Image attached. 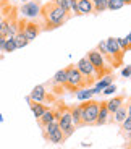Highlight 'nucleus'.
<instances>
[{"instance_id": "393cba45", "label": "nucleus", "mask_w": 131, "mask_h": 149, "mask_svg": "<svg viewBox=\"0 0 131 149\" xmlns=\"http://www.w3.org/2000/svg\"><path fill=\"white\" fill-rule=\"evenodd\" d=\"M125 7V2L123 0H107V10H120V8Z\"/></svg>"}, {"instance_id": "5701e85b", "label": "nucleus", "mask_w": 131, "mask_h": 149, "mask_svg": "<svg viewBox=\"0 0 131 149\" xmlns=\"http://www.w3.org/2000/svg\"><path fill=\"white\" fill-rule=\"evenodd\" d=\"M65 81H67V68H62V70H58L55 73L52 83L57 86H65Z\"/></svg>"}, {"instance_id": "a211bd4d", "label": "nucleus", "mask_w": 131, "mask_h": 149, "mask_svg": "<svg viewBox=\"0 0 131 149\" xmlns=\"http://www.w3.org/2000/svg\"><path fill=\"white\" fill-rule=\"evenodd\" d=\"M50 2H53V3L58 5L60 8L67 10L68 13L73 11V13L76 15V0H50Z\"/></svg>"}, {"instance_id": "b1692460", "label": "nucleus", "mask_w": 131, "mask_h": 149, "mask_svg": "<svg viewBox=\"0 0 131 149\" xmlns=\"http://www.w3.org/2000/svg\"><path fill=\"white\" fill-rule=\"evenodd\" d=\"M92 96H94V93L89 88H82V89H79L78 93H76V99H78V101H89Z\"/></svg>"}, {"instance_id": "6ab92c4d", "label": "nucleus", "mask_w": 131, "mask_h": 149, "mask_svg": "<svg viewBox=\"0 0 131 149\" xmlns=\"http://www.w3.org/2000/svg\"><path fill=\"white\" fill-rule=\"evenodd\" d=\"M123 104H125V96H115V97H112L109 102H105L107 110H109L110 113H113L116 109L120 107V105H123Z\"/></svg>"}, {"instance_id": "0eeeda50", "label": "nucleus", "mask_w": 131, "mask_h": 149, "mask_svg": "<svg viewBox=\"0 0 131 149\" xmlns=\"http://www.w3.org/2000/svg\"><path fill=\"white\" fill-rule=\"evenodd\" d=\"M42 130H44L45 138L49 139L50 143H53V144H62V143L65 141V134H63V131L60 130L58 120H53V122H50L49 125H45Z\"/></svg>"}, {"instance_id": "f3484780", "label": "nucleus", "mask_w": 131, "mask_h": 149, "mask_svg": "<svg viewBox=\"0 0 131 149\" xmlns=\"http://www.w3.org/2000/svg\"><path fill=\"white\" fill-rule=\"evenodd\" d=\"M28 102H29V107H31V110H33V113H34V117H36V118H39V117H41L45 110H47V105L42 104V102L31 101L29 97H28Z\"/></svg>"}, {"instance_id": "473e14b6", "label": "nucleus", "mask_w": 131, "mask_h": 149, "mask_svg": "<svg viewBox=\"0 0 131 149\" xmlns=\"http://www.w3.org/2000/svg\"><path fill=\"white\" fill-rule=\"evenodd\" d=\"M21 2H23V3H24V2H29V0H21Z\"/></svg>"}, {"instance_id": "7ed1b4c3", "label": "nucleus", "mask_w": 131, "mask_h": 149, "mask_svg": "<svg viewBox=\"0 0 131 149\" xmlns=\"http://www.w3.org/2000/svg\"><path fill=\"white\" fill-rule=\"evenodd\" d=\"M63 88H67L68 91H73V93H78L82 88H87L82 74L78 71V68L75 65H68L67 67V81H65Z\"/></svg>"}, {"instance_id": "c85d7f7f", "label": "nucleus", "mask_w": 131, "mask_h": 149, "mask_svg": "<svg viewBox=\"0 0 131 149\" xmlns=\"http://www.w3.org/2000/svg\"><path fill=\"white\" fill-rule=\"evenodd\" d=\"M115 91H116V86L112 83V84H109V86H107V88H105L104 91H102V94H105V96H110V94H113Z\"/></svg>"}, {"instance_id": "a878e982", "label": "nucleus", "mask_w": 131, "mask_h": 149, "mask_svg": "<svg viewBox=\"0 0 131 149\" xmlns=\"http://www.w3.org/2000/svg\"><path fill=\"white\" fill-rule=\"evenodd\" d=\"M92 5L96 13H102L107 10V0H92Z\"/></svg>"}, {"instance_id": "4468645a", "label": "nucleus", "mask_w": 131, "mask_h": 149, "mask_svg": "<svg viewBox=\"0 0 131 149\" xmlns=\"http://www.w3.org/2000/svg\"><path fill=\"white\" fill-rule=\"evenodd\" d=\"M113 79H115V76H113V74H105L104 78H101L97 83H96V86L92 88V93H94V94L102 93V91H104V89H105V88H107L109 84H112V83H113Z\"/></svg>"}, {"instance_id": "aec40b11", "label": "nucleus", "mask_w": 131, "mask_h": 149, "mask_svg": "<svg viewBox=\"0 0 131 149\" xmlns=\"http://www.w3.org/2000/svg\"><path fill=\"white\" fill-rule=\"evenodd\" d=\"M13 41H15L16 49H23V47H26V45L29 44L26 34L23 33V29H19V28H18V31L15 33V36H13Z\"/></svg>"}, {"instance_id": "c756f323", "label": "nucleus", "mask_w": 131, "mask_h": 149, "mask_svg": "<svg viewBox=\"0 0 131 149\" xmlns=\"http://www.w3.org/2000/svg\"><path fill=\"white\" fill-rule=\"evenodd\" d=\"M121 76H123V78L131 76V65H128V67H125L123 70H121Z\"/></svg>"}, {"instance_id": "2eb2a0df", "label": "nucleus", "mask_w": 131, "mask_h": 149, "mask_svg": "<svg viewBox=\"0 0 131 149\" xmlns=\"http://www.w3.org/2000/svg\"><path fill=\"white\" fill-rule=\"evenodd\" d=\"M53 120H57V112L52 110V109H47V110L37 118V122H39V127L44 128L45 125H49L50 122H53Z\"/></svg>"}, {"instance_id": "6e6552de", "label": "nucleus", "mask_w": 131, "mask_h": 149, "mask_svg": "<svg viewBox=\"0 0 131 149\" xmlns=\"http://www.w3.org/2000/svg\"><path fill=\"white\" fill-rule=\"evenodd\" d=\"M75 67L78 68V71L82 74V78H84V81H86L87 88H89V86L92 84L96 79H97V78H96V70H94L92 63L89 62V58H87V57H82L78 63L75 65Z\"/></svg>"}, {"instance_id": "cd10ccee", "label": "nucleus", "mask_w": 131, "mask_h": 149, "mask_svg": "<svg viewBox=\"0 0 131 149\" xmlns=\"http://www.w3.org/2000/svg\"><path fill=\"white\" fill-rule=\"evenodd\" d=\"M121 130L123 133H131V117H126L121 123Z\"/></svg>"}, {"instance_id": "72a5a7b5", "label": "nucleus", "mask_w": 131, "mask_h": 149, "mask_svg": "<svg viewBox=\"0 0 131 149\" xmlns=\"http://www.w3.org/2000/svg\"><path fill=\"white\" fill-rule=\"evenodd\" d=\"M2 120H3V118H2V115H0V123H2Z\"/></svg>"}, {"instance_id": "f257e3e1", "label": "nucleus", "mask_w": 131, "mask_h": 149, "mask_svg": "<svg viewBox=\"0 0 131 149\" xmlns=\"http://www.w3.org/2000/svg\"><path fill=\"white\" fill-rule=\"evenodd\" d=\"M39 19L42 23V31H52V29L63 26L65 23L70 19V13L49 0L47 3L42 5Z\"/></svg>"}, {"instance_id": "9d476101", "label": "nucleus", "mask_w": 131, "mask_h": 149, "mask_svg": "<svg viewBox=\"0 0 131 149\" xmlns=\"http://www.w3.org/2000/svg\"><path fill=\"white\" fill-rule=\"evenodd\" d=\"M107 49H109L110 55L113 57V68H118L120 65H123V58H125V52L121 50V47L116 42V37H109L107 41Z\"/></svg>"}, {"instance_id": "dca6fc26", "label": "nucleus", "mask_w": 131, "mask_h": 149, "mask_svg": "<svg viewBox=\"0 0 131 149\" xmlns=\"http://www.w3.org/2000/svg\"><path fill=\"white\" fill-rule=\"evenodd\" d=\"M97 50H99V54L104 57L105 62H107V63H109L110 67L113 68V57L110 55V52H109V49H107V44H105V41H101V42L97 44Z\"/></svg>"}, {"instance_id": "423d86ee", "label": "nucleus", "mask_w": 131, "mask_h": 149, "mask_svg": "<svg viewBox=\"0 0 131 149\" xmlns=\"http://www.w3.org/2000/svg\"><path fill=\"white\" fill-rule=\"evenodd\" d=\"M81 107V120L82 125H96L99 113V102L97 101H86L84 104H79Z\"/></svg>"}, {"instance_id": "2f4dec72", "label": "nucleus", "mask_w": 131, "mask_h": 149, "mask_svg": "<svg viewBox=\"0 0 131 149\" xmlns=\"http://www.w3.org/2000/svg\"><path fill=\"white\" fill-rule=\"evenodd\" d=\"M125 2V5H131V0H123Z\"/></svg>"}, {"instance_id": "bb28decb", "label": "nucleus", "mask_w": 131, "mask_h": 149, "mask_svg": "<svg viewBox=\"0 0 131 149\" xmlns=\"http://www.w3.org/2000/svg\"><path fill=\"white\" fill-rule=\"evenodd\" d=\"M16 50V45H15V41H13V37H8L5 39V44H3V52H15Z\"/></svg>"}, {"instance_id": "4be33fe9", "label": "nucleus", "mask_w": 131, "mask_h": 149, "mask_svg": "<svg viewBox=\"0 0 131 149\" xmlns=\"http://www.w3.org/2000/svg\"><path fill=\"white\" fill-rule=\"evenodd\" d=\"M71 110V118H73V125L76 128L82 127V120H81V107L79 105H75V107H70Z\"/></svg>"}, {"instance_id": "e433bc0d", "label": "nucleus", "mask_w": 131, "mask_h": 149, "mask_svg": "<svg viewBox=\"0 0 131 149\" xmlns=\"http://www.w3.org/2000/svg\"><path fill=\"white\" fill-rule=\"evenodd\" d=\"M128 149H131V146H128Z\"/></svg>"}, {"instance_id": "9b49d317", "label": "nucleus", "mask_w": 131, "mask_h": 149, "mask_svg": "<svg viewBox=\"0 0 131 149\" xmlns=\"http://www.w3.org/2000/svg\"><path fill=\"white\" fill-rule=\"evenodd\" d=\"M29 99H31V101H36V102H42V104H45V102H47V89H45V86L44 84L34 86V89L31 91Z\"/></svg>"}, {"instance_id": "ddd939ff", "label": "nucleus", "mask_w": 131, "mask_h": 149, "mask_svg": "<svg viewBox=\"0 0 131 149\" xmlns=\"http://www.w3.org/2000/svg\"><path fill=\"white\" fill-rule=\"evenodd\" d=\"M110 120H112V117H110V112L107 110L105 101L99 102V113H97V122H96V125H105Z\"/></svg>"}, {"instance_id": "39448f33", "label": "nucleus", "mask_w": 131, "mask_h": 149, "mask_svg": "<svg viewBox=\"0 0 131 149\" xmlns=\"http://www.w3.org/2000/svg\"><path fill=\"white\" fill-rule=\"evenodd\" d=\"M18 28L23 29V33L26 34L29 42L34 41V39L42 33V23L39 18H36V19H26V18L18 19Z\"/></svg>"}, {"instance_id": "1a4fd4ad", "label": "nucleus", "mask_w": 131, "mask_h": 149, "mask_svg": "<svg viewBox=\"0 0 131 149\" xmlns=\"http://www.w3.org/2000/svg\"><path fill=\"white\" fill-rule=\"evenodd\" d=\"M41 8H42V3L39 0H29V2H24L21 5L19 13H21L23 18L26 19H36L41 15Z\"/></svg>"}, {"instance_id": "412c9836", "label": "nucleus", "mask_w": 131, "mask_h": 149, "mask_svg": "<svg viewBox=\"0 0 131 149\" xmlns=\"http://www.w3.org/2000/svg\"><path fill=\"white\" fill-rule=\"evenodd\" d=\"M112 115H113V122H115V123H118V125H121V123H123V120L125 118H126V117H128V112H126V105H120V107H118V109H116V110L115 112H113V113H112Z\"/></svg>"}, {"instance_id": "7c9ffc66", "label": "nucleus", "mask_w": 131, "mask_h": 149, "mask_svg": "<svg viewBox=\"0 0 131 149\" xmlns=\"http://www.w3.org/2000/svg\"><path fill=\"white\" fill-rule=\"evenodd\" d=\"M126 112H128V117H131V102L126 105Z\"/></svg>"}, {"instance_id": "f704fd0d", "label": "nucleus", "mask_w": 131, "mask_h": 149, "mask_svg": "<svg viewBox=\"0 0 131 149\" xmlns=\"http://www.w3.org/2000/svg\"><path fill=\"white\" fill-rule=\"evenodd\" d=\"M2 39H3V37H2V34H0V41H2Z\"/></svg>"}, {"instance_id": "20e7f679", "label": "nucleus", "mask_w": 131, "mask_h": 149, "mask_svg": "<svg viewBox=\"0 0 131 149\" xmlns=\"http://www.w3.org/2000/svg\"><path fill=\"white\" fill-rule=\"evenodd\" d=\"M57 120H58V125H60V130L63 131L65 134V139L70 138L71 134L75 133L76 127L73 125V118H71V110L70 107H65L62 105L57 112Z\"/></svg>"}, {"instance_id": "f8f14e48", "label": "nucleus", "mask_w": 131, "mask_h": 149, "mask_svg": "<svg viewBox=\"0 0 131 149\" xmlns=\"http://www.w3.org/2000/svg\"><path fill=\"white\" fill-rule=\"evenodd\" d=\"M92 0H76V15H92Z\"/></svg>"}, {"instance_id": "c9c22d12", "label": "nucleus", "mask_w": 131, "mask_h": 149, "mask_svg": "<svg viewBox=\"0 0 131 149\" xmlns=\"http://www.w3.org/2000/svg\"><path fill=\"white\" fill-rule=\"evenodd\" d=\"M0 21H2V15H0Z\"/></svg>"}, {"instance_id": "f03ea898", "label": "nucleus", "mask_w": 131, "mask_h": 149, "mask_svg": "<svg viewBox=\"0 0 131 149\" xmlns=\"http://www.w3.org/2000/svg\"><path fill=\"white\" fill-rule=\"evenodd\" d=\"M86 57L89 58L91 63H92L94 70H96V78H97V79L104 78L105 74H110V73H112V67H110V65L104 60V57L99 54L97 49H92V50H89Z\"/></svg>"}]
</instances>
